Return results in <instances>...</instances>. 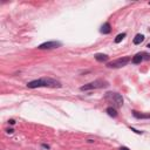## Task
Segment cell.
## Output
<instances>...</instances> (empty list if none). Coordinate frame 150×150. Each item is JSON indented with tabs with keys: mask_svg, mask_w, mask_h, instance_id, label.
Wrapping results in <instances>:
<instances>
[{
	"mask_svg": "<svg viewBox=\"0 0 150 150\" xmlns=\"http://www.w3.org/2000/svg\"><path fill=\"white\" fill-rule=\"evenodd\" d=\"M27 87L30 89L34 88H40V87H46V88H60L61 87V82L52 79V77H41L38 80H33L27 83Z\"/></svg>",
	"mask_w": 150,
	"mask_h": 150,
	"instance_id": "obj_1",
	"label": "cell"
},
{
	"mask_svg": "<svg viewBox=\"0 0 150 150\" xmlns=\"http://www.w3.org/2000/svg\"><path fill=\"white\" fill-rule=\"evenodd\" d=\"M104 100L109 103H111V107L114 108H120L123 106V97L119 93H114V91H108L104 95Z\"/></svg>",
	"mask_w": 150,
	"mask_h": 150,
	"instance_id": "obj_2",
	"label": "cell"
},
{
	"mask_svg": "<svg viewBox=\"0 0 150 150\" xmlns=\"http://www.w3.org/2000/svg\"><path fill=\"white\" fill-rule=\"evenodd\" d=\"M109 86V82L103 80V79H97L93 82H89L82 87H80L81 91H87V90H93V89H101V88H107Z\"/></svg>",
	"mask_w": 150,
	"mask_h": 150,
	"instance_id": "obj_3",
	"label": "cell"
},
{
	"mask_svg": "<svg viewBox=\"0 0 150 150\" xmlns=\"http://www.w3.org/2000/svg\"><path fill=\"white\" fill-rule=\"evenodd\" d=\"M130 61H131V58H130V56H123V58H120V59H117V60L108 62V63H107V67H108V68H121V67L127 66Z\"/></svg>",
	"mask_w": 150,
	"mask_h": 150,
	"instance_id": "obj_4",
	"label": "cell"
},
{
	"mask_svg": "<svg viewBox=\"0 0 150 150\" xmlns=\"http://www.w3.org/2000/svg\"><path fill=\"white\" fill-rule=\"evenodd\" d=\"M62 46V42L60 41H47L41 43L38 48L39 49H54V48H59Z\"/></svg>",
	"mask_w": 150,
	"mask_h": 150,
	"instance_id": "obj_5",
	"label": "cell"
},
{
	"mask_svg": "<svg viewBox=\"0 0 150 150\" xmlns=\"http://www.w3.org/2000/svg\"><path fill=\"white\" fill-rule=\"evenodd\" d=\"M100 32H101L102 34H109V33L111 32V26H110V24H109V22L103 24V25L101 26V30H100Z\"/></svg>",
	"mask_w": 150,
	"mask_h": 150,
	"instance_id": "obj_6",
	"label": "cell"
},
{
	"mask_svg": "<svg viewBox=\"0 0 150 150\" xmlns=\"http://www.w3.org/2000/svg\"><path fill=\"white\" fill-rule=\"evenodd\" d=\"M94 58H95V60L99 61V62H106V61H108V59H109L108 55H106V54H101V53L95 54Z\"/></svg>",
	"mask_w": 150,
	"mask_h": 150,
	"instance_id": "obj_7",
	"label": "cell"
},
{
	"mask_svg": "<svg viewBox=\"0 0 150 150\" xmlns=\"http://www.w3.org/2000/svg\"><path fill=\"white\" fill-rule=\"evenodd\" d=\"M143 53H138V54H136L135 56H133V59H131V62L134 63V64H138V63H141L142 61H143Z\"/></svg>",
	"mask_w": 150,
	"mask_h": 150,
	"instance_id": "obj_8",
	"label": "cell"
},
{
	"mask_svg": "<svg viewBox=\"0 0 150 150\" xmlns=\"http://www.w3.org/2000/svg\"><path fill=\"white\" fill-rule=\"evenodd\" d=\"M131 113H133L134 117H136V119H150V114H142V113H138L136 110H133Z\"/></svg>",
	"mask_w": 150,
	"mask_h": 150,
	"instance_id": "obj_9",
	"label": "cell"
},
{
	"mask_svg": "<svg viewBox=\"0 0 150 150\" xmlns=\"http://www.w3.org/2000/svg\"><path fill=\"white\" fill-rule=\"evenodd\" d=\"M106 111H107V114L109 115V116H111V117H116L117 116V110H116V108H114V107H108L107 109H106Z\"/></svg>",
	"mask_w": 150,
	"mask_h": 150,
	"instance_id": "obj_10",
	"label": "cell"
},
{
	"mask_svg": "<svg viewBox=\"0 0 150 150\" xmlns=\"http://www.w3.org/2000/svg\"><path fill=\"white\" fill-rule=\"evenodd\" d=\"M143 40H144V35L143 34H136V36L134 38L133 42H134V45H140L141 42H143Z\"/></svg>",
	"mask_w": 150,
	"mask_h": 150,
	"instance_id": "obj_11",
	"label": "cell"
},
{
	"mask_svg": "<svg viewBox=\"0 0 150 150\" xmlns=\"http://www.w3.org/2000/svg\"><path fill=\"white\" fill-rule=\"evenodd\" d=\"M125 35H127L125 33H120V34H119V35H117V36L115 38L114 42H115V43H120L121 41H122V40H123V39L125 38Z\"/></svg>",
	"mask_w": 150,
	"mask_h": 150,
	"instance_id": "obj_12",
	"label": "cell"
},
{
	"mask_svg": "<svg viewBox=\"0 0 150 150\" xmlns=\"http://www.w3.org/2000/svg\"><path fill=\"white\" fill-rule=\"evenodd\" d=\"M130 129H131V131H134V133H136V134H138V135H142V134H143V131L136 130V129H135V128H133V127H130Z\"/></svg>",
	"mask_w": 150,
	"mask_h": 150,
	"instance_id": "obj_13",
	"label": "cell"
},
{
	"mask_svg": "<svg viewBox=\"0 0 150 150\" xmlns=\"http://www.w3.org/2000/svg\"><path fill=\"white\" fill-rule=\"evenodd\" d=\"M6 133L11 135V134H13V133H14V129H13V128H8V129H6Z\"/></svg>",
	"mask_w": 150,
	"mask_h": 150,
	"instance_id": "obj_14",
	"label": "cell"
},
{
	"mask_svg": "<svg viewBox=\"0 0 150 150\" xmlns=\"http://www.w3.org/2000/svg\"><path fill=\"white\" fill-rule=\"evenodd\" d=\"M41 147H42L43 149H46V150H49V149H51V147H49L48 144H45V143H43V144H41Z\"/></svg>",
	"mask_w": 150,
	"mask_h": 150,
	"instance_id": "obj_15",
	"label": "cell"
},
{
	"mask_svg": "<svg viewBox=\"0 0 150 150\" xmlns=\"http://www.w3.org/2000/svg\"><path fill=\"white\" fill-rule=\"evenodd\" d=\"M8 124L14 125V124H15V120H8Z\"/></svg>",
	"mask_w": 150,
	"mask_h": 150,
	"instance_id": "obj_16",
	"label": "cell"
},
{
	"mask_svg": "<svg viewBox=\"0 0 150 150\" xmlns=\"http://www.w3.org/2000/svg\"><path fill=\"white\" fill-rule=\"evenodd\" d=\"M120 150H129V149H128L127 147H121V148H120Z\"/></svg>",
	"mask_w": 150,
	"mask_h": 150,
	"instance_id": "obj_17",
	"label": "cell"
},
{
	"mask_svg": "<svg viewBox=\"0 0 150 150\" xmlns=\"http://www.w3.org/2000/svg\"><path fill=\"white\" fill-rule=\"evenodd\" d=\"M88 143H94V140H88Z\"/></svg>",
	"mask_w": 150,
	"mask_h": 150,
	"instance_id": "obj_18",
	"label": "cell"
},
{
	"mask_svg": "<svg viewBox=\"0 0 150 150\" xmlns=\"http://www.w3.org/2000/svg\"><path fill=\"white\" fill-rule=\"evenodd\" d=\"M148 47H149V48H150V43H149V45H148Z\"/></svg>",
	"mask_w": 150,
	"mask_h": 150,
	"instance_id": "obj_19",
	"label": "cell"
},
{
	"mask_svg": "<svg viewBox=\"0 0 150 150\" xmlns=\"http://www.w3.org/2000/svg\"><path fill=\"white\" fill-rule=\"evenodd\" d=\"M149 4H150V2H149Z\"/></svg>",
	"mask_w": 150,
	"mask_h": 150,
	"instance_id": "obj_20",
	"label": "cell"
}]
</instances>
